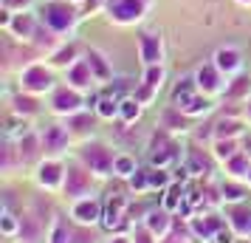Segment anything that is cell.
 Returning <instances> with one entry per match:
<instances>
[{
    "label": "cell",
    "mask_w": 251,
    "mask_h": 243,
    "mask_svg": "<svg viewBox=\"0 0 251 243\" xmlns=\"http://www.w3.org/2000/svg\"><path fill=\"white\" fill-rule=\"evenodd\" d=\"M136 173V159L133 156H116L113 175H133Z\"/></svg>",
    "instance_id": "obj_27"
},
{
    "label": "cell",
    "mask_w": 251,
    "mask_h": 243,
    "mask_svg": "<svg viewBox=\"0 0 251 243\" xmlns=\"http://www.w3.org/2000/svg\"><path fill=\"white\" fill-rule=\"evenodd\" d=\"M113 14L119 20H133V17L141 14V3H138V0H119L113 6Z\"/></svg>",
    "instance_id": "obj_17"
},
{
    "label": "cell",
    "mask_w": 251,
    "mask_h": 243,
    "mask_svg": "<svg viewBox=\"0 0 251 243\" xmlns=\"http://www.w3.org/2000/svg\"><path fill=\"white\" fill-rule=\"evenodd\" d=\"M88 122H91V119H88V116H74V125H76V128H88Z\"/></svg>",
    "instance_id": "obj_43"
},
{
    "label": "cell",
    "mask_w": 251,
    "mask_h": 243,
    "mask_svg": "<svg viewBox=\"0 0 251 243\" xmlns=\"http://www.w3.org/2000/svg\"><path fill=\"white\" fill-rule=\"evenodd\" d=\"M220 192H223V198L231 201V204H240V201H246V195H249V189L243 184H237V181H226Z\"/></svg>",
    "instance_id": "obj_23"
},
{
    "label": "cell",
    "mask_w": 251,
    "mask_h": 243,
    "mask_svg": "<svg viewBox=\"0 0 251 243\" xmlns=\"http://www.w3.org/2000/svg\"><path fill=\"white\" fill-rule=\"evenodd\" d=\"M68 80L76 85V88H85L88 82H91V62L88 59H82V62H76L74 68L68 71Z\"/></svg>",
    "instance_id": "obj_18"
},
{
    "label": "cell",
    "mask_w": 251,
    "mask_h": 243,
    "mask_svg": "<svg viewBox=\"0 0 251 243\" xmlns=\"http://www.w3.org/2000/svg\"><path fill=\"white\" fill-rule=\"evenodd\" d=\"M14 110H17V113H34L37 102L28 99V96H17V99H14Z\"/></svg>",
    "instance_id": "obj_39"
},
{
    "label": "cell",
    "mask_w": 251,
    "mask_h": 243,
    "mask_svg": "<svg viewBox=\"0 0 251 243\" xmlns=\"http://www.w3.org/2000/svg\"><path fill=\"white\" fill-rule=\"evenodd\" d=\"M34 153H37V139H34V136L20 139V159H31Z\"/></svg>",
    "instance_id": "obj_40"
},
{
    "label": "cell",
    "mask_w": 251,
    "mask_h": 243,
    "mask_svg": "<svg viewBox=\"0 0 251 243\" xmlns=\"http://www.w3.org/2000/svg\"><path fill=\"white\" fill-rule=\"evenodd\" d=\"M133 243H158V238L141 223V226H136V232H133Z\"/></svg>",
    "instance_id": "obj_38"
},
{
    "label": "cell",
    "mask_w": 251,
    "mask_h": 243,
    "mask_svg": "<svg viewBox=\"0 0 251 243\" xmlns=\"http://www.w3.org/2000/svg\"><path fill=\"white\" fill-rule=\"evenodd\" d=\"M82 162L85 167L96 175H110L113 173V164H116V156L110 147H104V144H85L82 147Z\"/></svg>",
    "instance_id": "obj_1"
},
{
    "label": "cell",
    "mask_w": 251,
    "mask_h": 243,
    "mask_svg": "<svg viewBox=\"0 0 251 243\" xmlns=\"http://www.w3.org/2000/svg\"><path fill=\"white\" fill-rule=\"evenodd\" d=\"M215 243H234V229H231V226H223V229L215 235Z\"/></svg>",
    "instance_id": "obj_41"
},
{
    "label": "cell",
    "mask_w": 251,
    "mask_h": 243,
    "mask_svg": "<svg viewBox=\"0 0 251 243\" xmlns=\"http://www.w3.org/2000/svg\"><path fill=\"white\" fill-rule=\"evenodd\" d=\"M119 116L125 122H136L138 116H141V102L138 99H122L119 102Z\"/></svg>",
    "instance_id": "obj_24"
},
{
    "label": "cell",
    "mask_w": 251,
    "mask_h": 243,
    "mask_svg": "<svg viewBox=\"0 0 251 243\" xmlns=\"http://www.w3.org/2000/svg\"><path fill=\"white\" fill-rule=\"evenodd\" d=\"M125 209H127V198L125 195H110L107 198V209H104V215H102V226L107 232H113V229H122L125 226Z\"/></svg>",
    "instance_id": "obj_5"
},
{
    "label": "cell",
    "mask_w": 251,
    "mask_h": 243,
    "mask_svg": "<svg viewBox=\"0 0 251 243\" xmlns=\"http://www.w3.org/2000/svg\"><path fill=\"white\" fill-rule=\"evenodd\" d=\"M65 144H68V130L59 128V125L46 128V133H43V147H46V150L59 153V150H65Z\"/></svg>",
    "instance_id": "obj_13"
},
{
    "label": "cell",
    "mask_w": 251,
    "mask_h": 243,
    "mask_svg": "<svg viewBox=\"0 0 251 243\" xmlns=\"http://www.w3.org/2000/svg\"><path fill=\"white\" fill-rule=\"evenodd\" d=\"M71 238H74V235H71V229H68V220L57 218L54 226H51V232H48V243H74Z\"/></svg>",
    "instance_id": "obj_19"
},
{
    "label": "cell",
    "mask_w": 251,
    "mask_h": 243,
    "mask_svg": "<svg viewBox=\"0 0 251 243\" xmlns=\"http://www.w3.org/2000/svg\"><path fill=\"white\" fill-rule=\"evenodd\" d=\"M88 62H91V71L99 77V80H107V77H110V68L102 62V57H99L96 51H91V54H88Z\"/></svg>",
    "instance_id": "obj_30"
},
{
    "label": "cell",
    "mask_w": 251,
    "mask_h": 243,
    "mask_svg": "<svg viewBox=\"0 0 251 243\" xmlns=\"http://www.w3.org/2000/svg\"><path fill=\"white\" fill-rule=\"evenodd\" d=\"M167 187H170L167 167H155V170H150V189H167Z\"/></svg>",
    "instance_id": "obj_29"
},
{
    "label": "cell",
    "mask_w": 251,
    "mask_h": 243,
    "mask_svg": "<svg viewBox=\"0 0 251 243\" xmlns=\"http://www.w3.org/2000/svg\"><path fill=\"white\" fill-rule=\"evenodd\" d=\"M23 223H20V238H23L25 243H37V238H40V223H37V218H31V215H25V218H20Z\"/></svg>",
    "instance_id": "obj_22"
},
{
    "label": "cell",
    "mask_w": 251,
    "mask_h": 243,
    "mask_svg": "<svg viewBox=\"0 0 251 243\" xmlns=\"http://www.w3.org/2000/svg\"><path fill=\"white\" fill-rule=\"evenodd\" d=\"M223 226L226 223H223V218H217V215H192L189 218V232H192L195 238H201V241H215V235Z\"/></svg>",
    "instance_id": "obj_4"
},
{
    "label": "cell",
    "mask_w": 251,
    "mask_h": 243,
    "mask_svg": "<svg viewBox=\"0 0 251 243\" xmlns=\"http://www.w3.org/2000/svg\"><path fill=\"white\" fill-rule=\"evenodd\" d=\"M51 108L57 113H76L82 108V96L76 91H57L54 99H51Z\"/></svg>",
    "instance_id": "obj_11"
},
{
    "label": "cell",
    "mask_w": 251,
    "mask_h": 243,
    "mask_svg": "<svg viewBox=\"0 0 251 243\" xmlns=\"http://www.w3.org/2000/svg\"><path fill=\"white\" fill-rule=\"evenodd\" d=\"M198 85L203 88L206 93H217V74H215V68H201L198 71Z\"/></svg>",
    "instance_id": "obj_25"
},
{
    "label": "cell",
    "mask_w": 251,
    "mask_h": 243,
    "mask_svg": "<svg viewBox=\"0 0 251 243\" xmlns=\"http://www.w3.org/2000/svg\"><path fill=\"white\" fill-rule=\"evenodd\" d=\"M189 238H192V232H183L181 226H172L158 243H189Z\"/></svg>",
    "instance_id": "obj_31"
},
{
    "label": "cell",
    "mask_w": 251,
    "mask_h": 243,
    "mask_svg": "<svg viewBox=\"0 0 251 243\" xmlns=\"http://www.w3.org/2000/svg\"><path fill=\"white\" fill-rule=\"evenodd\" d=\"M226 170L234 178H246L249 181V173H251V162H249V156H243V153H237V156H231L226 162Z\"/></svg>",
    "instance_id": "obj_16"
},
{
    "label": "cell",
    "mask_w": 251,
    "mask_h": 243,
    "mask_svg": "<svg viewBox=\"0 0 251 243\" xmlns=\"http://www.w3.org/2000/svg\"><path fill=\"white\" fill-rule=\"evenodd\" d=\"M161 80H164V71H161V65H150L147 74H144V85L155 91V88H161Z\"/></svg>",
    "instance_id": "obj_33"
},
{
    "label": "cell",
    "mask_w": 251,
    "mask_h": 243,
    "mask_svg": "<svg viewBox=\"0 0 251 243\" xmlns=\"http://www.w3.org/2000/svg\"><path fill=\"white\" fill-rule=\"evenodd\" d=\"M37 181H40V187H46V189H57V187L65 184V167L59 162H54V159L46 164H40Z\"/></svg>",
    "instance_id": "obj_7"
},
{
    "label": "cell",
    "mask_w": 251,
    "mask_h": 243,
    "mask_svg": "<svg viewBox=\"0 0 251 243\" xmlns=\"http://www.w3.org/2000/svg\"><path fill=\"white\" fill-rule=\"evenodd\" d=\"M249 91H251V80H249V77H237V80L228 85L226 96H231V99H234V96H243V93H249Z\"/></svg>",
    "instance_id": "obj_32"
},
{
    "label": "cell",
    "mask_w": 251,
    "mask_h": 243,
    "mask_svg": "<svg viewBox=\"0 0 251 243\" xmlns=\"http://www.w3.org/2000/svg\"><path fill=\"white\" fill-rule=\"evenodd\" d=\"M246 3H251V0H246Z\"/></svg>",
    "instance_id": "obj_47"
},
{
    "label": "cell",
    "mask_w": 251,
    "mask_h": 243,
    "mask_svg": "<svg viewBox=\"0 0 251 243\" xmlns=\"http://www.w3.org/2000/svg\"><path fill=\"white\" fill-rule=\"evenodd\" d=\"M23 88L25 91H46L51 88V74L43 65H31L23 71Z\"/></svg>",
    "instance_id": "obj_9"
},
{
    "label": "cell",
    "mask_w": 251,
    "mask_h": 243,
    "mask_svg": "<svg viewBox=\"0 0 251 243\" xmlns=\"http://www.w3.org/2000/svg\"><path fill=\"white\" fill-rule=\"evenodd\" d=\"M138 48H141V59H144L147 65H155V62L161 59V43H158L155 34H141Z\"/></svg>",
    "instance_id": "obj_14"
},
{
    "label": "cell",
    "mask_w": 251,
    "mask_h": 243,
    "mask_svg": "<svg viewBox=\"0 0 251 243\" xmlns=\"http://www.w3.org/2000/svg\"><path fill=\"white\" fill-rule=\"evenodd\" d=\"M249 116H251V108H249Z\"/></svg>",
    "instance_id": "obj_46"
},
{
    "label": "cell",
    "mask_w": 251,
    "mask_h": 243,
    "mask_svg": "<svg viewBox=\"0 0 251 243\" xmlns=\"http://www.w3.org/2000/svg\"><path fill=\"white\" fill-rule=\"evenodd\" d=\"M71 54H74V48H65V51H59V54H57L54 59H57V62H68Z\"/></svg>",
    "instance_id": "obj_42"
},
{
    "label": "cell",
    "mask_w": 251,
    "mask_h": 243,
    "mask_svg": "<svg viewBox=\"0 0 251 243\" xmlns=\"http://www.w3.org/2000/svg\"><path fill=\"white\" fill-rule=\"evenodd\" d=\"M46 20H48V26H54V28H68L71 20H74V12H71L68 6H62V3H48Z\"/></svg>",
    "instance_id": "obj_12"
},
{
    "label": "cell",
    "mask_w": 251,
    "mask_h": 243,
    "mask_svg": "<svg viewBox=\"0 0 251 243\" xmlns=\"http://www.w3.org/2000/svg\"><path fill=\"white\" fill-rule=\"evenodd\" d=\"M178 147H175V141L167 136V133H155L152 136V147H150V162L152 167H167L170 162H175V156H178Z\"/></svg>",
    "instance_id": "obj_3"
},
{
    "label": "cell",
    "mask_w": 251,
    "mask_h": 243,
    "mask_svg": "<svg viewBox=\"0 0 251 243\" xmlns=\"http://www.w3.org/2000/svg\"><path fill=\"white\" fill-rule=\"evenodd\" d=\"M183 201H186V198H183L181 187H178V184L167 187V195H164V209H167V212H178Z\"/></svg>",
    "instance_id": "obj_20"
},
{
    "label": "cell",
    "mask_w": 251,
    "mask_h": 243,
    "mask_svg": "<svg viewBox=\"0 0 251 243\" xmlns=\"http://www.w3.org/2000/svg\"><path fill=\"white\" fill-rule=\"evenodd\" d=\"M20 223H23V220L14 218L12 212L6 209V212H3V218H0V229H3V235H6V238H12V235H17V232H20Z\"/></svg>",
    "instance_id": "obj_28"
},
{
    "label": "cell",
    "mask_w": 251,
    "mask_h": 243,
    "mask_svg": "<svg viewBox=\"0 0 251 243\" xmlns=\"http://www.w3.org/2000/svg\"><path fill=\"white\" fill-rule=\"evenodd\" d=\"M249 184H251V173H249Z\"/></svg>",
    "instance_id": "obj_45"
},
{
    "label": "cell",
    "mask_w": 251,
    "mask_h": 243,
    "mask_svg": "<svg viewBox=\"0 0 251 243\" xmlns=\"http://www.w3.org/2000/svg\"><path fill=\"white\" fill-rule=\"evenodd\" d=\"M172 212H167V209L161 207V209H152V212H147V218H144V226H147L155 238H164L167 232L172 229V218H170Z\"/></svg>",
    "instance_id": "obj_8"
},
{
    "label": "cell",
    "mask_w": 251,
    "mask_h": 243,
    "mask_svg": "<svg viewBox=\"0 0 251 243\" xmlns=\"http://www.w3.org/2000/svg\"><path fill=\"white\" fill-rule=\"evenodd\" d=\"M215 65H217V71H226V74L237 71L240 68V51L237 48H220L215 54Z\"/></svg>",
    "instance_id": "obj_15"
},
{
    "label": "cell",
    "mask_w": 251,
    "mask_h": 243,
    "mask_svg": "<svg viewBox=\"0 0 251 243\" xmlns=\"http://www.w3.org/2000/svg\"><path fill=\"white\" fill-rule=\"evenodd\" d=\"M65 192L71 198H85L91 195V173H85L79 167H71L68 173H65Z\"/></svg>",
    "instance_id": "obj_6"
},
{
    "label": "cell",
    "mask_w": 251,
    "mask_h": 243,
    "mask_svg": "<svg viewBox=\"0 0 251 243\" xmlns=\"http://www.w3.org/2000/svg\"><path fill=\"white\" fill-rule=\"evenodd\" d=\"M102 204L96 201L93 195H85V198H76L74 201V207H71V218L82 223V226H93V223H99L102 220Z\"/></svg>",
    "instance_id": "obj_2"
},
{
    "label": "cell",
    "mask_w": 251,
    "mask_h": 243,
    "mask_svg": "<svg viewBox=\"0 0 251 243\" xmlns=\"http://www.w3.org/2000/svg\"><path fill=\"white\" fill-rule=\"evenodd\" d=\"M130 187H133V189H138V192L150 189V173H141V170H136V173L130 175Z\"/></svg>",
    "instance_id": "obj_36"
},
{
    "label": "cell",
    "mask_w": 251,
    "mask_h": 243,
    "mask_svg": "<svg viewBox=\"0 0 251 243\" xmlns=\"http://www.w3.org/2000/svg\"><path fill=\"white\" fill-rule=\"evenodd\" d=\"M107 243H133V238H127V235H113Z\"/></svg>",
    "instance_id": "obj_44"
},
{
    "label": "cell",
    "mask_w": 251,
    "mask_h": 243,
    "mask_svg": "<svg viewBox=\"0 0 251 243\" xmlns=\"http://www.w3.org/2000/svg\"><path fill=\"white\" fill-rule=\"evenodd\" d=\"M215 156H217V159H223V162H228L231 156H237V141H234V139H217Z\"/></svg>",
    "instance_id": "obj_26"
},
{
    "label": "cell",
    "mask_w": 251,
    "mask_h": 243,
    "mask_svg": "<svg viewBox=\"0 0 251 243\" xmlns=\"http://www.w3.org/2000/svg\"><path fill=\"white\" fill-rule=\"evenodd\" d=\"M99 116H104V119H113L116 113H119V102H113V99H99Z\"/></svg>",
    "instance_id": "obj_37"
},
{
    "label": "cell",
    "mask_w": 251,
    "mask_h": 243,
    "mask_svg": "<svg viewBox=\"0 0 251 243\" xmlns=\"http://www.w3.org/2000/svg\"><path fill=\"white\" fill-rule=\"evenodd\" d=\"M240 130H243V125H240L237 119H220L215 128V136L217 139H234Z\"/></svg>",
    "instance_id": "obj_21"
},
{
    "label": "cell",
    "mask_w": 251,
    "mask_h": 243,
    "mask_svg": "<svg viewBox=\"0 0 251 243\" xmlns=\"http://www.w3.org/2000/svg\"><path fill=\"white\" fill-rule=\"evenodd\" d=\"M209 108H212V105H209V99H203V96H192V102H189V105H186V108H183V113H186V116H195V113H206Z\"/></svg>",
    "instance_id": "obj_34"
},
{
    "label": "cell",
    "mask_w": 251,
    "mask_h": 243,
    "mask_svg": "<svg viewBox=\"0 0 251 243\" xmlns=\"http://www.w3.org/2000/svg\"><path fill=\"white\" fill-rule=\"evenodd\" d=\"M228 226L234 229V235H251V212L243 201L228 209Z\"/></svg>",
    "instance_id": "obj_10"
},
{
    "label": "cell",
    "mask_w": 251,
    "mask_h": 243,
    "mask_svg": "<svg viewBox=\"0 0 251 243\" xmlns=\"http://www.w3.org/2000/svg\"><path fill=\"white\" fill-rule=\"evenodd\" d=\"M186 173L203 175V173H209V167H206V162L198 156V153H192V156H189V162H186Z\"/></svg>",
    "instance_id": "obj_35"
}]
</instances>
